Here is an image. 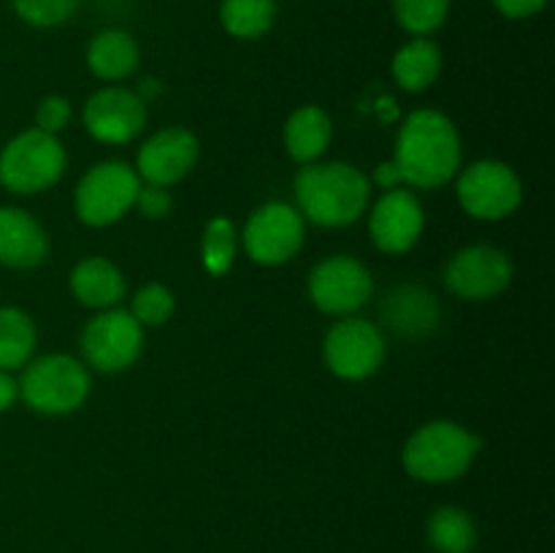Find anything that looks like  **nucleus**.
Instances as JSON below:
<instances>
[{"label":"nucleus","instance_id":"obj_1","mask_svg":"<svg viewBox=\"0 0 555 553\" xmlns=\"http://www.w3.org/2000/svg\"><path fill=\"white\" fill-rule=\"evenodd\" d=\"M390 163L399 171L404 188H444L464 166V144H461L459 128L448 114L437 108H415L399 125Z\"/></svg>","mask_w":555,"mask_h":553},{"label":"nucleus","instance_id":"obj_2","mask_svg":"<svg viewBox=\"0 0 555 553\" xmlns=\"http://www.w3.org/2000/svg\"><path fill=\"white\" fill-rule=\"evenodd\" d=\"M296 209L312 226L347 228L361 220L372 201V179L347 160H318L293 179Z\"/></svg>","mask_w":555,"mask_h":553},{"label":"nucleus","instance_id":"obj_3","mask_svg":"<svg viewBox=\"0 0 555 553\" xmlns=\"http://www.w3.org/2000/svg\"><path fill=\"white\" fill-rule=\"evenodd\" d=\"M482 450L480 434L466 428L464 423L428 421L410 434L401 450V464L404 472L417 483L428 486H444L472 470Z\"/></svg>","mask_w":555,"mask_h":553},{"label":"nucleus","instance_id":"obj_4","mask_svg":"<svg viewBox=\"0 0 555 553\" xmlns=\"http://www.w3.org/2000/svg\"><path fill=\"white\" fill-rule=\"evenodd\" d=\"M20 399L38 415L63 417L85 407L90 396L92 377L81 358L68 352L33 356L20 369Z\"/></svg>","mask_w":555,"mask_h":553},{"label":"nucleus","instance_id":"obj_5","mask_svg":"<svg viewBox=\"0 0 555 553\" xmlns=\"http://www.w3.org/2000/svg\"><path fill=\"white\" fill-rule=\"evenodd\" d=\"M68 155L57 136L27 128L0 146V188L11 195H38L63 179Z\"/></svg>","mask_w":555,"mask_h":553},{"label":"nucleus","instance_id":"obj_6","mask_svg":"<svg viewBox=\"0 0 555 553\" xmlns=\"http://www.w3.org/2000/svg\"><path fill=\"white\" fill-rule=\"evenodd\" d=\"M453 182L459 206L475 220H507L524 204V182L518 171L496 157H480L469 166H461Z\"/></svg>","mask_w":555,"mask_h":553},{"label":"nucleus","instance_id":"obj_7","mask_svg":"<svg viewBox=\"0 0 555 553\" xmlns=\"http://www.w3.org/2000/svg\"><path fill=\"white\" fill-rule=\"evenodd\" d=\"M141 179L125 160H101L81 173L74 190V211L85 226L108 228L135 204Z\"/></svg>","mask_w":555,"mask_h":553},{"label":"nucleus","instance_id":"obj_8","mask_svg":"<svg viewBox=\"0 0 555 553\" xmlns=\"http://www.w3.org/2000/svg\"><path fill=\"white\" fill-rule=\"evenodd\" d=\"M307 242V220L287 201H266L247 217L238 244L258 266H282L296 258Z\"/></svg>","mask_w":555,"mask_h":553},{"label":"nucleus","instance_id":"obj_9","mask_svg":"<svg viewBox=\"0 0 555 553\" xmlns=\"http://www.w3.org/2000/svg\"><path fill=\"white\" fill-rule=\"evenodd\" d=\"M388 345L383 329L358 314L339 318L323 339V361L334 377L347 383H361L383 369Z\"/></svg>","mask_w":555,"mask_h":553},{"label":"nucleus","instance_id":"obj_10","mask_svg":"<svg viewBox=\"0 0 555 553\" xmlns=\"http://www.w3.org/2000/svg\"><path fill=\"white\" fill-rule=\"evenodd\" d=\"M79 347L87 369L117 374L139 361L141 350H144V329L135 323L128 309H101L81 329Z\"/></svg>","mask_w":555,"mask_h":553},{"label":"nucleus","instance_id":"obj_11","mask_svg":"<svg viewBox=\"0 0 555 553\" xmlns=\"http://www.w3.org/2000/svg\"><path fill=\"white\" fill-rule=\"evenodd\" d=\"M515 263L496 244H466L442 269V282L461 301H491L513 285Z\"/></svg>","mask_w":555,"mask_h":553},{"label":"nucleus","instance_id":"obj_12","mask_svg":"<svg viewBox=\"0 0 555 553\" xmlns=\"http://www.w3.org/2000/svg\"><path fill=\"white\" fill-rule=\"evenodd\" d=\"M374 293V276L352 255H328L312 266L307 276V296L331 318H347L366 307Z\"/></svg>","mask_w":555,"mask_h":553},{"label":"nucleus","instance_id":"obj_13","mask_svg":"<svg viewBox=\"0 0 555 553\" xmlns=\"http://www.w3.org/2000/svg\"><path fill=\"white\" fill-rule=\"evenodd\" d=\"M146 103L122 85H106L92 92L81 108L85 130L98 144L122 146L139 139L146 128Z\"/></svg>","mask_w":555,"mask_h":553},{"label":"nucleus","instance_id":"obj_14","mask_svg":"<svg viewBox=\"0 0 555 553\" xmlns=\"http://www.w3.org/2000/svg\"><path fill=\"white\" fill-rule=\"evenodd\" d=\"M369 211V239L383 255L412 253L426 231V209L406 188L385 190Z\"/></svg>","mask_w":555,"mask_h":553},{"label":"nucleus","instance_id":"obj_15","mask_svg":"<svg viewBox=\"0 0 555 553\" xmlns=\"http://www.w3.org/2000/svg\"><path fill=\"white\" fill-rule=\"evenodd\" d=\"M201 157V141L193 130L182 125H171L150 139L135 152V173L144 184H157V188H173L184 177L193 173Z\"/></svg>","mask_w":555,"mask_h":553},{"label":"nucleus","instance_id":"obj_16","mask_svg":"<svg viewBox=\"0 0 555 553\" xmlns=\"http://www.w3.org/2000/svg\"><path fill=\"white\" fill-rule=\"evenodd\" d=\"M49 258V233L30 211L0 206V266L27 271Z\"/></svg>","mask_w":555,"mask_h":553},{"label":"nucleus","instance_id":"obj_17","mask_svg":"<svg viewBox=\"0 0 555 553\" xmlns=\"http://www.w3.org/2000/svg\"><path fill=\"white\" fill-rule=\"evenodd\" d=\"M379 314L388 329H393L401 336H428L439 325L442 307L437 296L421 285H396L385 293L379 304Z\"/></svg>","mask_w":555,"mask_h":553},{"label":"nucleus","instance_id":"obj_18","mask_svg":"<svg viewBox=\"0 0 555 553\" xmlns=\"http://www.w3.org/2000/svg\"><path fill=\"white\" fill-rule=\"evenodd\" d=\"M68 287L74 293L76 301L87 309H112L119 307L125 298V274L114 260L103 258V255H90L81 258L79 263L70 269Z\"/></svg>","mask_w":555,"mask_h":553},{"label":"nucleus","instance_id":"obj_19","mask_svg":"<svg viewBox=\"0 0 555 553\" xmlns=\"http://www.w3.org/2000/svg\"><path fill=\"white\" fill-rule=\"evenodd\" d=\"M282 141H285V152L293 163L307 166V163L323 160L328 152L331 141H334V119L318 103H307L291 112L285 119V130H282Z\"/></svg>","mask_w":555,"mask_h":553},{"label":"nucleus","instance_id":"obj_20","mask_svg":"<svg viewBox=\"0 0 555 553\" xmlns=\"http://www.w3.org/2000/svg\"><path fill=\"white\" fill-rule=\"evenodd\" d=\"M87 68L95 79L117 85V81L130 79L141 63V49L135 38L122 27H108V30L95 33L87 43Z\"/></svg>","mask_w":555,"mask_h":553},{"label":"nucleus","instance_id":"obj_21","mask_svg":"<svg viewBox=\"0 0 555 553\" xmlns=\"http://www.w3.org/2000/svg\"><path fill=\"white\" fill-rule=\"evenodd\" d=\"M444 57L439 43L428 36H415L404 47L396 49L393 60H390V76L401 90L417 95L437 85Z\"/></svg>","mask_w":555,"mask_h":553},{"label":"nucleus","instance_id":"obj_22","mask_svg":"<svg viewBox=\"0 0 555 553\" xmlns=\"http://www.w3.org/2000/svg\"><path fill=\"white\" fill-rule=\"evenodd\" d=\"M477 524L469 510L439 504L426 520V540L434 553H472L477 548Z\"/></svg>","mask_w":555,"mask_h":553},{"label":"nucleus","instance_id":"obj_23","mask_svg":"<svg viewBox=\"0 0 555 553\" xmlns=\"http://www.w3.org/2000/svg\"><path fill=\"white\" fill-rule=\"evenodd\" d=\"M38 329L20 307H0V369L20 372L36 356Z\"/></svg>","mask_w":555,"mask_h":553},{"label":"nucleus","instance_id":"obj_24","mask_svg":"<svg viewBox=\"0 0 555 553\" xmlns=\"http://www.w3.org/2000/svg\"><path fill=\"white\" fill-rule=\"evenodd\" d=\"M274 0H222L220 25L222 30L238 41H258L274 27Z\"/></svg>","mask_w":555,"mask_h":553},{"label":"nucleus","instance_id":"obj_25","mask_svg":"<svg viewBox=\"0 0 555 553\" xmlns=\"http://www.w3.org/2000/svg\"><path fill=\"white\" fill-rule=\"evenodd\" d=\"M238 228L233 220L217 215L204 226L201 236V263L211 276H225L233 269L238 255Z\"/></svg>","mask_w":555,"mask_h":553},{"label":"nucleus","instance_id":"obj_26","mask_svg":"<svg viewBox=\"0 0 555 553\" xmlns=\"http://www.w3.org/2000/svg\"><path fill=\"white\" fill-rule=\"evenodd\" d=\"M453 0H393V16L401 30L431 38L448 22Z\"/></svg>","mask_w":555,"mask_h":553},{"label":"nucleus","instance_id":"obj_27","mask_svg":"<svg viewBox=\"0 0 555 553\" xmlns=\"http://www.w3.org/2000/svg\"><path fill=\"white\" fill-rule=\"evenodd\" d=\"M130 314L135 318V323L141 329H160L177 312V298H173L171 287H166L163 282H146L139 291L133 293V301H130Z\"/></svg>","mask_w":555,"mask_h":553},{"label":"nucleus","instance_id":"obj_28","mask_svg":"<svg viewBox=\"0 0 555 553\" xmlns=\"http://www.w3.org/2000/svg\"><path fill=\"white\" fill-rule=\"evenodd\" d=\"M81 0H11V9L30 27H60L76 14Z\"/></svg>","mask_w":555,"mask_h":553},{"label":"nucleus","instance_id":"obj_29","mask_svg":"<svg viewBox=\"0 0 555 553\" xmlns=\"http://www.w3.org/2000/svg\"><path fill=\"white\" fill-rule=\"evenodd\" d=\"M70 117H74V106L65 95H47L36 106V125L33 128L43 130V133H63L68 128Z\"/></svg>","mask_w":555,"mask_h":553},{"label":"nucleus","instance_id":"obj_30","mask_svg":"<svg viewBox=\"0 0 555 553\" xmlns=\"http://www.w3.org/2000/svg\"><path fill=\"white\" fill-rule=\"evenodd\" d=\"M133 209H139V215L146 217V220H163V217L171 215V209H173L171 190L141 182Z\"/></svg>","mask_w":555,"mask_h":553},{"label":"nucleus","instance_id":"obj_31","mask_svg":"<svg viewBox=\"0 0 555 553\" xmlns=\"http://www.w3.org/2000/svg\"><path fill=\"white\" fill-rule=\"evenodd\" d=\"M496 11L507 20H531L547 5V0H493Z\"/></svg>","mask_w":555,"mask_h":553},{"label":"nucleus","instance_id":"obj_32","mask_svg":"<svg viewBox=\"0 0 555 553\" xmlns=\"http://www.w3.org/2000/svg\"><path fill=\"white\" fill-rule=\"evenodd\" d=\"M20 399V385H16V377L11 372H3L0 369V415L9 412L11 407Z\"/></svg>","mask_w":555,"mask_h":553},{"label":"nucleus","instance_id":"obj_33","mask_svg":"<svg viewBox=\"0 0 555 553\" xmlns=\"http://www.w3.org/2000/svg\"><path fill=\"white\" fill-rule=\"evenodd\" d=\"M372 184H377V188H383V190L404 188V184H401V177H399V171H396V166H393V163H390V160L379 163V166L374 168Z\"/></svg>","mask_w":555,"mask_h":553}]
</instances>
